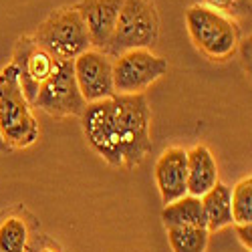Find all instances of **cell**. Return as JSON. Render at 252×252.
I'll return each mask as SVG.
<instances>
[{
    "label": "cell",
    "mask_w": 252,
    "mask_h": 252,
    "mask_svg": "<svg viewBox=\"0 0 252 252\" xmlns=\"http://www.w3.org/2000/svg\"><path fill=\"white\" fill-rule=\"evenodd\" d=\"M165 236L172 252H206L210 242V232L206 228L192 226L165 228Z\"/></svg>",
    "instance_id": "9a60e30c"
},
{
    "label": "cell",
    "mask_w": 252,
    "mask_h": 252,
    "mask_svg": "<svg viewBox=\"0 0 252 252\" xmlns=\"http://www.w3.org/2000/svg\"><path fill=\"white\" fill-rule=\"evenodd\" d=\"M202 4L232 20L250 16V0H202Z\"/></svg>",
    "instance_id": "ac0fdd59"
},
{
    "label": "cell",
    "mask_w": 252,
    "mask_h": 252,
    "mask_svg": "<svg viewBox=\"0 0 252 252\" xmlns=\"http://www.w3.org/2000/svg\"><path fill=\"white\" fill-rule=\"evenodd\" d=\"M159 40V14L154 0H123L113 34L103 53L109 59L135 51L154 49Z\"/></svg>",
    "instance_id": "277c9868"
},
{
    "label": "cell",
    "mask_w": 252,
    "mask_h": 252,
    "mask_svg": "<svg viewBox=\"0 0 252 252\" xmlns=\"http://www.w3.org/2000/svg\"><path fill=\"white\" fill-rule=\"evenodd\" d=\"M167 71V59L150 49H135L113 59V89L115 95H145L156 81Z\"/></svg>",
    "instance_id": "8992f818"
},
{
    "label": "cell",
    "mask_w": 252,
    "mask_h": 252,
    "mask_svg": "<svg viewBox=\"0 0 252 252\" xmlns=\"http://www.w3.org/2000/svg\"><path fill=\"white\" fill-rule=\"evenodd\" d=\"M10 63L18 71V81L27 101L32 105L40 85L51 77L55 69V59L40 49L32 36H20L14 45Z\"/></svg>",
    "instance_id": "9c48e42d"
},
{
    "label": "cell",
    "mask_w": 252,
    "mask_h": 252,
    "mask_svg": "<svg viewBox=\"0 0 252 252\" xmlns=\"http://www.w3.org/2000/svg\"><path fill=\"white\" fill-rule=\"evenodd\" d=\"M161 222L165 228L178 226H192V228H206L202 202L196 196L186 194L180 200L165 204L161 210Z\"/></svg>",
    "instance_id": "5bb4252c"
},
{
    "label": "cell",
    "mask_w": 252,
    "mask_h": 252,
    "mask_svg": "<svg viewBox=\"0 0 252 252\" xmlns=\"http://www.w3.org/2000/svg\"><path fill=\"white\" fill-rule=\"evenodd\" d=\"M218 163L208 145L200 143L188 152V194L202 198L218 184Z\"/></svg>",
    "instance_id": "7c38bea8"
},
{
    "label": "cell",
    "mask_w": 252,
    "mask_h": 252,
    "mask_svg": "<svg viewBox=\"0 0 252 252\" xmlns=\"http://www.w3.org/2000/svg\"><path fill=\"white\" fill-rule=\"evenodd\" d=\"M40 135L32 105L27 101L12 63L0 69V137L12 150H27Z\"/></svg>",
    "instance_id": "7a4b0ae2"
},
{
    "label": "cell",
    "mask_w": 252,
    "mask_h": 252,
    "mask_svg": "<svg viewBox=\"0 0 252 252\" xmlns=\"http://www.w3.org/2000/svg\"><path fill=\"white\" fill-rule=\"evenodd\" d=\"M73 73L79 93L85 103H97L115 95L113 89V59L103 51L89 49L73 61Z\"/></svg>",
    "instance_id": "ba28073f"
},
{
    "label": "cell",
    "mask_w": 252,
    "mask_h": 252,
    "mask_svg": "<svg viewBox=\"0 0 252 252\" xmlns=\"http://www.w3.org/2000/svg\"><path fill=\"white\" fill-rule=\"evenodd\" d=\"M6 152H10V148H8V145L2 141V137H0V156H2V154H6Z\"/></svg>",
    "instance_id": "ffe728a7"
},
{
    "label": "cell",
    "mask_w": 252,
    "mask_h": 252,
    "mask_svg": "<svg viewBox=\"0 0 252 252\" xmlns=\"http://www.w3.org/2000/svg\"><path fill=\"white\" fill-rule=\"evenodd\" d=\"M202 210H204V220L206 230L210 234L220 232L226 226H232V204H230V188L222 182H218L212 190H208L202 198Z\"/></svg>",
    "instance_id": "4fadbf2b"
},
{
    "label": "cell",
    "mask_w": 252,
    "mask_h": 252,
    "mask_svg": "<svg viewBox=\"0 0 252 252\" xmlns=\"http://www.w3.org/2000/svg\"><path fill=\"white\" fill-rule=\"evenodd\" d=\"M32 40L55 61H75L91 49L85 23L75 6H61L53 10L36 27Z\"/></svg>",
    "instance_id": "5b68a950"
},
{
    "label": "cell",
    "mask_w": 252,
    "mask_h": 252,
    "mask_svg": "<svg viewBox=\"0 0 252 252\" xmlns=\"http://www.w3.org/2000/svg\"><path fill=\"white\" fill-rule=\"evenodd\" d=\"M154 178L163 204L188 194V152L172 145L159 154L154 165Z\"/></svg>",
    "instance_id": "30bf717a"
},
{
    "label": "cell",
    "mask_w": 252,
    "mask_h": 252,
    "mask_svg": "<svg viewBox=\"0 0 252 252\" xmlns=\"http://www.w3.org/2000/svg\"><path fill=\"white\" fill-rule=\"evenodd\" d=\"M123 0H79L75 10L81 14L83 23H85L91 49L103 51L107 47L109 38L113 34L117 16L121 10Z\"/></svg>",
    "instance_id": "8fae6325"
},
{
    "label": "cell",
    "mask_w": 252,
    "mask_h": 252,
    "mask_svg": "<svg viewBox=\"0 0 252 252\" xmlns=\"http://www.w3.org/2000/svg\"><path fill=\"white\" fill-rule=\"evenodd\" d=\"M186 29L194 47L210 61L232 59L240 47V27L204 4H194L186 10Z\"/></svg>",
    "instance_id": "3957f363"
},
{
    "label": "cell",
    "mask_w": 252,
    "mask_h": 252,
    "mask_svg": "<svg viewBox=\"0 0 252 252\" xmlns=\"http://www.w3.org/2000/svg\"><path fill=\"white\" fill-rule=\"evenodd\" d=\"M79 119L87 145L111 167L131 172L152 152V107L145 95L89 103Z\"/></svg>",
    "instance_id": "6da1fadb"
},
{
    "label": "cell",
    "mask_w": 252,
    "mask_h": 252,
    "mask_svg": "<svg viewBox=\"0 0 252 252\" xmlns=\"http://www.w3.org/2000/svg\"><path fill=\"white\" fill-rule=\"evenodd\" d=\"M40 252H57V250H55V248H43Z\"/></svg>",
    "instance_id": "44dd1931"
},
{
    "label": "cell",
    "mask_w": 252,
    "mask_h": 252,
    "mask_svg": "<svg viewBox=\"0 0 252 252\" xmlns=\"http://www.w3.org/2000/svg\"><path fill=\"white\" fill-rule=\"evenodd\" d=\"M238 242L242 244L244 250H252V224H232Z\"/></svg>",
    "instance_id": "d6986e66"
},
{
    "label": "cell",
    "mask_w": 252,
    "mask_h": 252,
    "mask_svg": "<svg viewBox=\"0 0 252 252\" xmlns=\"http://www.w3.org/2000/svg\"><path fill=\"white\" fill-rule=\"evenodd\" d=\"M29 240V224L20 216H8L0 222V252H27Z\"/></svg>",
    "instance_id": "2e32d148"
},
{
    "label": "cell",
    "mask_w": 252,
    "mask_h": 252,
    "mask_svg": "<svg viewBox=\"0 0 252 252\" xmlns=\"http://www.w3.org/2000/svg\"><path fill=\"white\" fill-rule=\"evenodd\" d=\"M32 107L57 119L83 115L87 103L79 93L73 73V61H55V69L51 77L40 85Z\"/></svg>",
    "instance_id": "52a82bcc"
},
{
    "label": "cell",
    "mask_w": 252,
    "mask_h": 252,
    "mask_svg": "<svg viewBox=\"0 0 252 252\" xmlns=\"http://www.w3.org/2000/svg\"><path fill=\"white\" fill-rule=\"evenodd\" d=\"M230 204H232L234 224H252V178L240 180L230 188Z\"/></svg>",
    "instance_id": "e0dca14e"
}]
</instances>
